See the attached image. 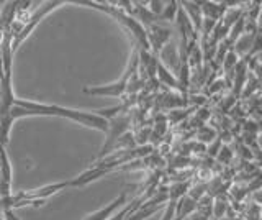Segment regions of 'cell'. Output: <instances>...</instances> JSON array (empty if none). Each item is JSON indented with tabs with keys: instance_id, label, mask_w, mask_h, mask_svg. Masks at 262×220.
<instances>
[{
	"instance_id": "6da1fadb",
	"label": "cell",
	"mask_w": 262,
	"mask_h": 220,
	"mask_svg": "<svg viewBox=\"0 0 262 220\" xmlns=\"http://www.w3.org/2000/svg\"><path fill=\"white\" fill-rule=\"evenodd\" d=\"M23 117H59V118L76 122V124L84 125L87 128H94L97 132H102V133L106 132V125H108V118L98 115L97 112L62 107V105H57V104L15 99L13 109H12V118L13 122H16Z\"/></svg>"
},
{
	"instance_id": "7a4b0ae2",
	"label": "cell",
	"mask_w": 262,
	"mask_h": 220,
	"mask_svg": "<svg viewBox=\"0 0 262 220\" xmlns=\"http://www.w3.org/2000/svg\"><path fill=\"white\" fill-rule=\"evenodd\" d=\"M66 2H62V0H61V2H56V0H54V2H53V0H49V2H41L39 7H36V10L28 17L27 23L21 25V28L18 30V33L13 35V38H12V51H13V54L21 46V43L25 42V39H27L33 33V30L38 27V23L45 17H48V15L51 13L54 9H57V7H61Z\"/></svg>"
},
{
	"instance_id": "3957f363",
	"label": "cell",
	"mask_w": 262,
	"mask_h": 220,
	"mask_svg": "<svg viewBox=\"0 0 262 220\" xmlns=\"http://www.w3.org/2000/svg\"><path fill=\"white\" fill-rule=\"evenodd\" d=\"M129 125V117L126 115H117L108 120V125H106V132H105V143L102 146L100 153H98V159H102L105 154H108L113 151V146L120 138L126 133Z\"/></svg>"
},
{
	"instance_id": "277c9868",
	"label": "cell",
	"mask_w": 262,
	"mask_h": 220,
	"mask_svg": "<svg viewBox=\"0 0 262 220\" xmlns=\"http://www.w3.org/2000/svg\"><path fill=\"white\" fill-rule=\"evenodd\" d=\"M146 28V36H147V45H149V50L152 54H159L164 46H167V43L170 42L172 31L167 27H161L158 23H152Z\"/></svg>"
},
{
	"instance_id": "5b68a950",
	"label": "cell",
	"mask_w": 262,
	"mask_h": 220,
	"mask_svg": "<svg viewBox=\"0 0 262 220\" xmlns=\"http://www.w3.org/2000/svg\"><path fill=\"white\" fill-rule=\"evenodd\" d=\"M12 194V165L5 151V146L0 145V197Z\"/></svg>"
},
{
	"instance_id": "8992f818",
	"label": "cell",
	"mask_w": 262,
	"mask_h": 220,
	"mask_svg": "<svg viewBox=\"0 0 262 220\" xmlns=\"http://www.w3.org/2000/svg\"><path fill=\"white\" fill-rule=\"evenodd\" d=\"M128 89V79L123 76L117 83L106 84V86H95V87H87L84 92L89 95H100V97H120L126 92Z\"/></svg>"
},
{
	"instance_id": "52a82bcc",
	"label": "cell",
	"mask_w": 262,
	"mask_h": 220,
	"mask_svg": "<svg viewBox=\"0 0 262 220\" xmlns=\"http://www.w3.org/2000/svg\"><path fill=\"white\" fill-rule=\"evenodd\" d=\"M128 202V194L126 192H123V194H120L117 199H113L110 204H106L105 207H102V209H98V210H95V212H92V214H89L84 220H108L115 212L117 210H120L125 204Z\"/></svg>"
},
{
	"instance_id": "ba28073f",
	"label": "cell",
	"mask_w": 262,
	"mask_h": 220,
	"mask_svg": "<svg viewBox=\"0 0 262 220\" xmlns=\"http://www.w3.org/2000/svg\"><path fill=\"white\" fill-rule=\"evenodd\" d=\"M199 5L202 17L211 22H220L228 10V7L223 2H199Z\"/></svg>"
},
{
	"instance_id": "9c48e42d",
	"label": "cell",
	"mask_w": 262,
	"mask_h": 220,
	"mask_svg": "<svg viewBox=\"0 0 262 220\" xmlns=\"http://www.w3.org/2000/svg\"><path fill=\"white\" fill-rule=\"evenodd\" d=\"M156 74H158L159 81L162 84H166L172 89H180V84H179V79L174 76V72H170L166 66H164V63L159 61L158 63V69H156ZM182 91V89H180Z\"/></svg>"
},
{
	"instance_id": "30bf717a",
	"label": "cell",
	"mask_w": 262,
	"mask_h": 220,
	"mask_svg": "<svg viewBox=\"0 0 262 220\" xmlns=\"http://www.w3.org/2000/svg\"><path fill=\"white\" fill-rule=\"evenodd\" d=\"M177 12H179V2H166V5H164V9L159 15V20L162 22L176 20Z\"/></svg>"
},
{
	"instance_id": "8fae6325",
	"label": "cell",
	"mask_w": 262,
	"mask_h": 220,
	"mask_svg": "<svg viewBox=\"0 0 262 220\" xmlns=\"http://www.w3.org/2000/svg\"><path fill=\"white\" fill-rule=\"evenodd\" d=\"M236 64H237V54L233 50L228 51V54L223 58V68L226 71H233L236 68Z\"/></svg>"
},
{
	"instance_id": "7c38bea8",
	"label": "cell",
	"mask_w": 262,
	"mask_h": 220,
	"mask_svg": "<svg viewBox=\"0 0 262 220\" xmlns=\"http://www.w3.org/2000/svg\"><path fill=\"white\" fill-rule=\"evenodd\" d=\"M174 212H176V201H169L164 209V214L161 220H174Z\"/></svg>"
},
{
	"instance_id": "4fadbf2b",
	"label": "cell",
	"mask_w": 262,
	"mask_h": 220,
	"mask_svg": "<svg viewBox=\"0 0 262 220\" xmlns=\"http://www.w3.org/2000/svg\"><path fill=\"white\" fill-rule=\"evenodd\" d=\"M4 214H5V220H20L18 217L13 214V210H10V209H5Z\"/></svg>"
},
{
	"instance_id": "5bb4252c",
	"label": "cell",
	"mask_w": 262,
	"mask_h": 220,
	"mask_svg": "<svg viewBox=\"0 0 262 220\" xmlns=\"http://www.w3.org/2000/svg\"><path fill=\"white\" fill-rule=\"evenodd\" d=\"M185 220H207L205 217H202L200 214H196V212H193V214L190 215V217H187Z\"/></svg>"
},
{
	"instance_id": "9a60e30c",
	"label": "cell",
	"mask_w": 262,
	"mask_h": 220,
	"mask_svg": "<svg viewBox=\"0 0 262 220\" xmlns=\"http://www.w3.org/2000/svg\"><path fill=\"white\" fill-rule=\"evenodd\" d=\"M4 64H2V58H0V83H2V79H4Z\"/></svg>"
}]
</instances>
